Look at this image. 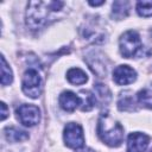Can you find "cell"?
I'll return each mask as SVG.
<instances>
[{
	"instance_id": "cell-19",
	"label": "cell",
	"mask_w": 152,
	"mask_h": 152,
	"mask_svg": "<svg viewBox=\"0 0 152 152\" xmlns=\"http://www.w3.org/2000/svg\"><path fill=\"white\" fill-rule=\"evenodd\" d=\"M102 4H104V1H89V5L91 6H100Z\"/></svg>"
},
{
	"instance_id": "cell-5",
	"label": "cell",
	"mask_w": 152,
	"mask_h": 152,
	"mask_svg": "<svg viewBox=\"0 0 152 152\" xmlns=\"http://www.w3.org/2000/svg\"><path fill=\"white\" fill-rule=\"evenodd\" d=\"M64 142L68 147L74 150H80L84 146V135L82 127L76 122H69L64 127L63 132Z\"/></svg>"
},
{
	"instance_id": "cell-14",
	"label": "cell",
	"mask_w": 152,
	"mask_h": 152,
	"mask_svg": "<svg viewBox=\"0 0 152 152\" xmlns=\"http://www.w3.org/2000/svg\"><path fill=\"white\" fill-rule=\"evenodd\" d=\"M129 11V4L127 1H115L112 7V15L115 19H122L127 17Z\"/></svg>"
},
{
	"instance_id": "cell-17",
	"label": "cell",
	"mask_w": 152,
	"mask_h": 152,
	"mask_svg": "<svg viewBox=\"0 0 152 152\" xmlns=\"http://www.w3.org/2000/svg\"><path fill=\"white\" fill-rule=\"evenodd\" d=\"M137 12L141 17H151L152 15V1H139L137 4Z\"/></svg>"
},
{
	"instance_id": "cell-16",
	"label": "cell",
	"mask_w": 152,
	"mask_h": 152,
	"mask_svg": "<svg viewBox=\"0 0 152 152\" xmlns=\"http://www.w3.org/2000/svg\"><path fill=\"white\" fill-rule=\"evenodd\" d=\"M127 93H122L120 99H119V102H118V106H119V109L120 110H132L133 109V104H134V100H133V96L131 95H126Z\"/></svg>"
},
{
	"instance_id": "cell-7",
	"label": "cell",
	"mask_w": 152,
	"mask_h": 152,
	"mask_svg": "<svg viewBox=\"0 0 152 152\" xmlns=\"http://www.w3.org/2000/svg\"><path fill=\"white\" fill-rule=\"evenodd\" d=\"M148 144L150 137L145 133H131L127 138V152H145Z\"/></svg>"
},
{
	"instance_id": "cell-15",
	"label": "cell",
	"mask_w": 152,
	"mask_h": 152,
	"mask_svg": "<svg viewBox=\"0 0 152 152\" xmlns=\"http://www.w3.org/2000/svg\"><path fill=\"white\" fill-rule=\"evenodd\" d=\"M13 81V72L4 56H1V84L8 86Z\"/></svg>"
},
{
	"instance_id": "cell-6",
	"label": "cell",
	"mask_w": 152,
	"mask_h": 152,
	"mask_svg": "<svg viewBox=\"0 0 152 152\" xmlns=\"http://www.w3.org/2000/svg\"><path fill=\"white\" fill-rule=\"evenodd\" d=\"M18 120L27 127H32L40 121V110L34 104H21L15 110Z\"/></svg>"
},
{
	"instance_id": "cell-21",
	"label": "cell",
	"mask_w": 152,
	"mask_h": 152,
	"mask_svg": "<svg viewBox=\"0 0 152 152\" xmlns=\"http://www.w3.org/2000/svg\"><path fill=\"white\" fill-rule=\"evenodd\" d=\"M151 152H152V151H151Z\"/></svg>"
},
{
	"instance_id": "cell-4",
	"label": "cell",
	"mask_w": 152,
	"mask_h": 152,
	"mask_svg": "<svg viewBox=\"0 0 152 152\" xmlns=\"http://www.w3.org/2000/svg\"><path fill=\"white\" fill-rule=\"evenodd\" d=\"M21 89H23L24 94L31 99H37L40 95L42 78H40L39 72L36 69L31 68L24 72L23 82H21Z\"/></svg>"
},
{
	"instance_id": "cell-9",
	"label": "cell",
	"mask_w": 152,
	"mask_h": 152,
	"mask_svg": "<svg viewBox=\"0 0 152 152\" xmlns=\"http://www.w3.org/2000/svg\"><path fill=\"white\" fill-rule=\"evenodd\" d=\"M59 106L66 110V112H72L75 110L77 107H80V103H81V100H80V96L76 95L75 93L70 91V90H66V91H63L61 95H59Z\"/></svg>"
},
{
	"instance_id": "cell-20",
	"label": "cell",
	"mask_w": 152,
	"mask_h": 152,
	"mask_svg": "<svg viewBox=\"0 0 152 152\" xmlns=\"http://www.w3.org/2000/svg\"><path fill=\"white\" fill-rule=\"evenodd\" d=\"M77 152H94V151L90 150V148H83V147H82V150H80V151H77Z\"/></svg>"
},
{
	"instance_id": "cell-3",
	"label": "cell",
	"mask_w": 152,
	"mask_h": 152,
	"mask_svg": "<svg viewBox=\"0 0 152 152\" xmlns=\"http://www.w3.org/2000/svg\"><path fill=\"white\" fill-rule=\"evenodd\" d=\"M119 46H120V52L125 58H131L137 56L141 49L142 44L140 40V36L135 31H126L119 40Z\"/></svg>"
},
{
	"instance_id": "cell-1",
	"label": "cell",
	"mask_w": 152,
	"mask_h": 152,
	"mask_svg": "<svg viewBox=\"0 0 152 152\" xmlns=\"http://www.w3.org/2000/svg\"><path fill=\"white\" fill-rule=\"evenodd\" d=\"M62 1H31L27 5L26 24L32 28H39L48 23V18L63 8Z\"/></svg>"
},
{
	"instance_id": "cell-10",
	"label": "cell",
	"mask_w": 152,
	"mask_h": 152,
	"mask_svg": "<svg viewBox=\"0 0 152 152\" xmlns=\"http://www.w3.org/2000/svg\"><path fill=\"white\" fill-rule=\"evenodd\" d=\"M4 132L6 139L11 142H19L28 139V134L25 131H21L17 127H6Z\"/></svg>"
},
{
	"instance_id": "cell-12",
	"label": "cell",
	"mask_w": 152,
	"mask_h": 152,
	"mask_svg": "<svg viewBox=\"0 0 152 152\" xmlns=\"http://www.w3.org/2000/svg\"><path fill=\"white\" fill-rule=\"evenodd\" d=\"M137 100L140 104H142L146 108L152 109V84L146 86L137 94Z\"/></svg>"
},
{
	"instance_id": "cell-2",
	"label": "cell",
	"mask_w": 152,
	"mask_h": 152,
	"mask_svg": "<svg viewBox=\"0 0 152 152\" xmlns=\"http://www.w3.org/2000/svg\"><path fill=\"white\" fill-rule=\"evenodd\" d=\"M97 134L108 146L118 147L124 140V127L108 114H102L97 121Z\"/></svg>"
},
{
	"instance_id": "cell-13",
	"label": "cell",
	"mask_w": 152,
	"mask_h": 152,
	"mask_svg": "<svg viewBox=\"0 0 152 152\" xmlns=\"http://www.w3.org/2000/svg\"><path fill=\"white\" fill-rule=\"evenodd\" d=\"M80 100H81L80 108L83 112H88V110L93 109V107L95 106V101H96L95 96L88 90H82L80 93Z\"/></svg>"
},
{
	"instance_id": "cell-11",
	"label": "cell",
	"mask_w": 152,
	"mask_h": 152,
	"mask_svg": "<svg viewBox=\"0 0 152 152\" xmlns=\"http://www.w3.org/2000/svg\"><path fill=\"white\" fill-rule=\"evenodd\" d=\"M66 78L72 84H83L88 81L87 74L80 68H71L66 72Z\"/></svg>"
},
{
	"instance_id": "cell-8",
	"label": "cell",
	"mask_w": 152,
	"mask_h": 152,
	"mask_svg": "<svg viewBox=\"0 0 152 152\" xmlns=\"http://www.w3.org/2000/svg\"><path fill=\"white\" fill-rule=\"evenodd\" d=\"M137 78V72L133 68L128 65H119L113 71V81L119 86H125L134 82Z\"/></svg>"
},
{
	"instance_id": "cell-18",
	"label": "cell",
	"mask_w": 152,
	"mask_h": 152,
	"mask_svg": "<svg viewBox=\"0 0 152 152\" xmlns=\"http://www.w3.org/2000/svg\"><path fill=\"white\" fill-rule=\"evenodd\" d=\"M0 107H1V120H5L6 118H7V115H8V109H7V106H6V103L5 102H1L0 103Z\"/></svg>"
}]
</instances>
